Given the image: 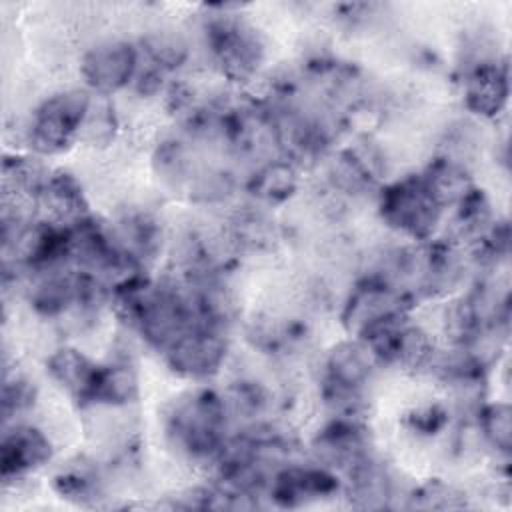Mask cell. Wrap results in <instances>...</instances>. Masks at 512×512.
Returning a JSON list of instances; mask_svg holds the SVG:
<instances>
[{
  "instance_id": "6da1fadb",
  "label": "cell",
  "mask_w": 512,
  "mask_h": 512,
  "mask_svg": "<svg viewBox=\"0 0 512 512\" xmlns=\"http://www.w3.org/2000/svg\"><path fill=\"white\" fill-rule=\"evenodd\" d=\"M226 402L198 390L178 398L166 416V432L172 444L198 460H216L226 444Z\"/></svg>"
},
{
  "instance_id": "7a4b0ae2",
  "label": "cell",
  "mask_w": 512,
  "mask_h": 512,
  "mask_svg": "<svg viewBox=\"0 0 512 512\" xmlns=\"http://www.w3.org/2000/svg\"><path fill=\"white\" fill-rule=\"evenodd\" d=\"M374 356L360 340L336 344L324 362V400L338 418L356 420L364 408V388L372 378Z\"/></svg>"
},
{
  "instance_id": "3957f363",
  "label": "cell",
  "mask_w": 512,
  "mask_h": 512,
  "mask_svg": "<svg viewBox=\"0 0 512 512\" xmlns=\"http://www.w3.org/2000/svg\"><path fill=\"white\" fill-rule=\"evenodd\" d=\"M92 100L82 90H66L46 98L32 114L28 142L34 152L54 156L70 148L86 124Z\"/></svg>"
},
{
  "instance_id": "277c9868",
  "label": "cell",
  "mask_w": 512,
  "mask_h": 512,
  "mask_svg": "<svg viewBox=\"0 0 512 512\" xmlns=\"http://www.w3.org/2000/svg\"><path fill=\"white\" fill-rule=\"evenodd\" d=\"M378 206L382 220L412 240H430L444 210L434 200L420 174L388 184L380 192Z\"/></svg>"
},
{
  "instance_id": "5b68a950",
  "label": "cell",
  "mask_w": 512,
  "mask_h": 512,
  "mask_svg": "<svg viewBox=\"0 0 512 512\" xmlns=\"http://www.w3.org/2000/svg\"><path fill=\"white\" fill-rule=\"evenodd\" d=\"M206 34L210 52L222 74L236 82L248 80L256 74L264 58V46L252 26L224 16L212 20Z\"/></svg>"
},
{
  "instance_id": "8992f818",
  "label": "cell",
  "mask_w": 512,
  "mask_h": 512,
  "mask_svg": "<svg viewBox=\"0 0 512 512\" xmlns=\"http://www.w3.org/2000/svg\"><path fill=\"white\" fill-rule=\"evenodd\" d=\"M170 368L186 378H208L224 362L226 340L220 324L198 322L164 352Z\"/></svg>"
},
{
  "instance_id": "52a82bcc",
  "label": "cell",
  "mask_w": 512,
  "mask_h": 512,
  "mask_svg": "<svg viewBox=\"0 0 512 512\" xmlns=\"http://www.w3.org/2000/svg\"><path fill=\"white\" fill-rule=\"evenodd\" d=\"M398 314H406V294L384 278L372 276L352 290L342 320L356 338H362L368 330Z\"/></svg>"
},
{
  "instance_id": "ba28073f",
  "label": "cell",
  "mask_w": 512,
  "mask_h": 512,
  "mask_svg": "<svg viewBox=\"0 0 512 512\" xmlns=\"http://www.w3.org/2000/svg\"><path fill=\"white\" fill-rule=\"evenodd\" d=\"M138 50L124 40H110L90 48L80 64L86 84L98 94L124 88L136 74Z\"/></svg>"
},
{
  "instance_id": "9c48e42d",
  "label": "cell",
  "mask_w": 512,
  "mask_h": 512,
  "mask_svg": "<svg viewBox=\"0 0 512 512\" xmlns=\"http://www.w3.org/2000/svg\"><path fill=\"white\" fill-rule=\"evenodd\" d=\"M338 490V478L326 466H284L272 474L270 498L280 506H300Z\"/></svg>"
},
{
  "instance_id": "30bf717a",
  "label": "cell",
  "mask_w": 512,
  "mask_h": 512,
  "mask_svg": "<svg viewBox=\"0 0 512 512\" xmlns=\"http://www.w3.org/2000/svg\"><path fill=\"white\" fill-rule=\"evenodd\" d=\"M316 458L326 468H342L350 472L356 464L370 456L368 436L358 420L336 418L314 438Z\"/></svg>"
},
{
  "instance_id": "8fae6325",
  "label": "cell",
  "mask_w": 512,
  "mask_h": 512,
  "mask_svg": "<svg viewBox=\"0 0 512 512\" xmlns=\"http://www.w3.org/2000/svg\"><path fill=\"white\" fill-rule=\"evenodd\" d=\"M52 456L50 440L34 426L12 424L4 428L0 444V474L4 480L28 474Z\"/></svg>"
},
{
  "instance_id": "7c38bea8",
  "label": "cell",
  "mask_w": 512,
  "mask_h": 512,
  "mask_svg": "<svg viewBox=\"0 0 512 512\" xmlns=\"http://www.w3.org/2000/svg\"><path fill=\"white\" fill-rule=\"evenodd\" d=\"M510 94L508 70L498 62L476 64L464 82L466 108L482 118L498 116Z\"/></svg>"
},
{
  "instance_id": "4fadbf2b",
  "label": "cell",
  "mask_w": 512,
  "mask_h": 512,
  "mask_svg": "<svg viewBox=\"0 0 512 512\" xmlns=\"http://www.w3.org/2000/svg\"><path fill=\"white\" fill-rule=\"evenodd\" d=\"M46 366L50 378L60 388H64L72 398L90 404L100 364L92 362L80 350L66 346L52 352Z\"/></svg>"
},
{
  "instance_id": "5bb4252c",
  "label": "cell",
  "mask_w": 512,
  "mask_h": 512,
  "mask_svg": "<svg viewBox=\"0 0 512 512\" xmlns=\"http://www.w3.org/2000/svg\"><path fill=\"white\" fill-rule=\"evenodd\" d=\"M36 198L52 216L54 224L72 226L90 216L78 180L66 172H50Z\"/></svg>"
},
{
  "instance_id": "9a60e30c",
  "label": "cell",
  "mask_w": 512,
  "mask_h": 512,
  "mask_svg": "<svg viewBox=\"0 0 512 512\" xmlns=\"http://www.w3.org/2000/svg\"><path fill=\"white\" fill-rule=\"evenodd\" d=\"M420 178L442 208L460 204L476 188L468 170L458 160L446 156L430 162Z\"/></svg>"
},
{
  "instance_id": "2e32d148",
  "label": "cell",
  "mask_w": 512,
  "mask_h": 512,
  "mask_svg": "<svg viewBox=\"0 0 512 512\" xmlns=\"http://www.w3.org/2000/svg\"><path fill=\"white\" fill-rule=\"evenodd\" d=\"M350 498L358 508H386L392 498V478L372 456L356 464L350 472Z\"/></svg>"
},
{
  "instance_id": "e0dca14e",
  "label": "cell",
  "mask_w": 512,
  "mask_h": 512,
  "mask_svg": "<svg viewBox=\"0 0 512 512\" xmlns=\"http://www.w3.org/2000/svg\"><path fill=\"white\" fill-rule=\"evenodd\" d=\"M136 396H138V376L132 364L124 360H116L106 366H100L90 404L124 406L132 402Z\"/></svg>"
},
{
  "instance_id": "ac0fdd59",
  "label": "cell",
  "mask_w": 512,
  "mask_h": 512,
  "mask_svg": "<svg viewBox=\"0 0 512 512\" xmlns=\"http://www.w3.org/2000/svg\"><path fill=\"white\" fill-rule=\"evenodd\" d=\"M296 186H298V174L288 160L268 162L254 174L250 182L252 194L266 202H282L290 198Z\"/></svg>"
},
{
  "instance_id": "d6986e66",
  "label": "cell",
  "mask_w": 512,
  "mask_h": 512,
  "mask_svg": "<svg viewBox=\"0 0 512 512\" xmlns=\"http://www.w3.org/2000/svg\"><path fill=\"white\" fill-rule=\"evenodd\" d=\"M144 52L152 62V68L160 72L180 68L188 58V44L186 40L172 30H158L150 32L142 40Z\"/></svg>"
},
{
  "instance_id": "ffe728a7",
  "label": "cell",
  "mask_w": 512,
  "mask_h": 512,
  "mask_svg": "<svg viewBox=\"0 0 512 512\" xmlns=\"http://www.w3.org/2000/svg\"><path fill=\"white\" fill-rule=\"evenodd\" d=\"M332 178L338 188L346 192H362L374 182V166L366 160V154L356 150H344L332 164Z\"/></svg>"
},
{
  "instance_id": "44dd1931",
  "label": "cell",
  "mask_w": 512,
  "mask_h": 512,
  "mask_svg": "<svg viewBox=\"0 0 512 512\" xmlns=\"http://www.w3.org/2000/svg\"><path fill=\"white\" fill-rule=\"evenodd\" d=\"M484 440L498 452L508 454L512 446V410L506 402H494L478 412Z\"/></svg>"
},
{
  "instance_id": "7402d4cb",
  "label": "cell",
  "mask_w": 512,
  "mask_h": 512,
  "mask_svg": "<svg viewBox=\"0 0 512 512\" xmlns=\"http://www.w3.org/2000/svg\"><path fill=\"white\" fill-rule=\"evenodd\" d=\"M54 488L68 500L88 502L98 498V480L86 466L66 468L54 476Z\"/></svg>"
},
{
  "instance_id": "603a6c76",
  "label": "cell",
  "mask_w": 512,
  "mask_h": 512,
  "mask_svg": "<svg viewBox=\"0 0 512 512\" xmlns=\"http://www.w3.org/2000/svg\"><path fill=\"white\" fill-rule=\"evenodd\" d=\"M34 402V388L28 380L14 376L6 378L2 386V418L4 426L10 422V418L18 416L26 408H30Z\"/></svg>"
},
{
  "instance_id": "cb8c5ba5",
  "label": "cell",
  "mask_w": 512,
  "mask_h": 512,
  "mask_svg": "<svg viewBox=\"0 0 512 512\" xmlns=\"http://www.w3.org/2000/svg\"><path fill=\"white\" fill-rule=\"evenodd\" d=\"M412 506H416V508H456V506H462V502H460V494L454 488H450L442 482H430V484L422 486L418 492H414Z\"/></svg>"
}]
</instances>
